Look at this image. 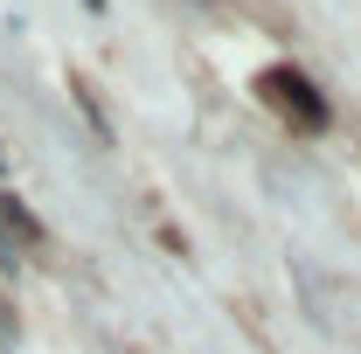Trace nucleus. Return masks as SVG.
<instances>
[{
  "mask_svg": "<svg viewBox=\"0 0 361 354\" xmlns=\"http://www.w3.org/2000/svg\"><path fill=\"white\" fill-rule=\"evenodd\" d=\"M257 97H264L292 133H319V126H326V97H319L299 70H264V77H257Z\"/></svg>",
  "mask_w": 361,
  "mask_h": 354,
  "instance_id": "f257e3e1",
  "label": "nucleus"
},
{
  "mask_svg": "<svg viewBox=\"0 0 361 354\" xmlns=\"http://www.w3.org/2000/svg\"><path fill=\"white\" fill-rule=\"evenodd\" d=\"M0 229H7V236H21V243H42V222L28 216L14 195H0Z\"/></svg>",
  "mask_w": 361,
  "mask_h": 354,
  "instance_id": "f03ea898",
  "label": "nucleus"
},
{
  "mask_svg": "<svg viewBox=\"0 0 361 354\" xmlns=\"http://www.w3.org/2000/svg\"><path fill=\"white\" fill-rule=\"evenodd\" d=\"M7 334H14V312H7V299H0V341H7Z\"/></svg>",
  "mask_w": 361,
  "mask_h": 354,
  "instance_id": "7ed1b4c3",
  "label": "nucleus"
},
{
  "mask_svg": "<svg viewBox=\"0 0 361 354\" xmlns=\"http://www.w3.org/2000/svg\"><path fill=\"white\" fill-rule=\"evenodd\" d=\"M84 7H104V0H84Z\"/></svg>",
  "mask_w": 361,
  "mask_h": 354,
  "instance_id": "20e7f679",
  "label": "nucleus"
}]
</instances>
